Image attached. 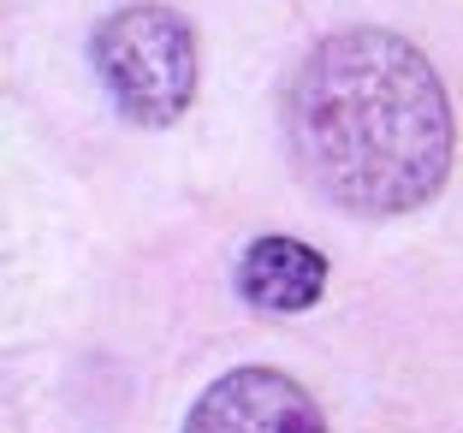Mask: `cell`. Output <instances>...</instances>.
Instances as JSON below:
<instances>
[{
  "instance_id": "3",
  "label": "cell",
  "mask_w": 463,
  "mask_h": 433,
  "mask_svg": "<svg viewBox=\"0 0 463 433\" xmlns=\"http://www.w3.org/2000/svg\"><path fill=\"white\" fill-rule=\"evenodd\" d=\"M184 433H327L315 398L279 368H226L184 416Z\"/></svg>"
},
{
  "instance_id": "4",
  "label": "cell",
  "mask_w": 463,
  "mask_h": 433,
  "mask_svg": "<svg viewBox=\"0 0 463 433\" xmlns=\"http://www.w3.org/2000/svg\"><path fill=\"white\" fill-rule=\"evenodd\" d=\"M238 291L261 315H303L327 291V261L303 238H256L238 256Z\"/></svg>"
},
{
  "instance_id": "2",
  "label": "cell",
  "mask_w": 463,
  "mask_h": 433,
  "mask_svg": "<svg viewBox=\"0 0 463 433\" xmlns=\"http://www.w3.org/2000/svg\"><path fill=\"white\" fill-rule=\"evenodd\" d=\"M108 101L143 131H166L196 101V36L173 6H119L90 36Z\"/></svg>"
},
{
  "instance_id": "1",
  "label": "cell",
  "mask_w": 463,
  "mask_h": 433,
  "mask_svg": "<svg viewBox=\"0 0 463 433\" xmlns=\"http://www.w3.org/2000/svg\"><path fill=\"white\" fill-rule=\"evenodd\" d=\"M291 155L321 196L363 220L416 214L451 173V108L416 42L333 30L286 95Z\"/></svg>"
}]
</instances>
